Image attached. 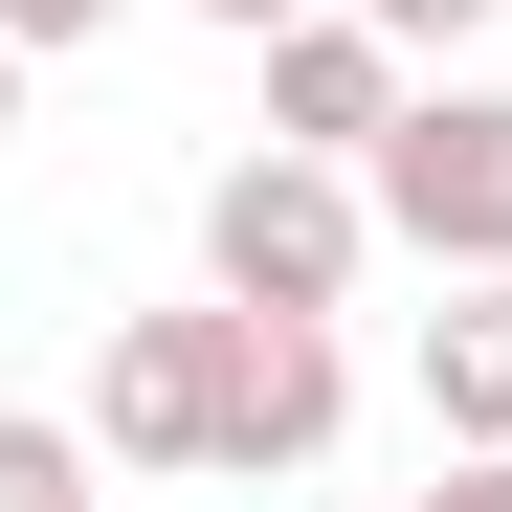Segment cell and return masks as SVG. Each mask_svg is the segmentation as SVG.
<instances>
[{
    "mask_svg": "<svg viewBox=\"0 0 512 512\" xmlns=\"http://www.w3.org/2000/svg\"><path fill=\"white\" fill-rule=\"evenodd\" d=\"M357 201L423 268H512V90H401L379 156H357Z\"/></svg>",
    "mask_w": 512,
    "mask_h": 512,
    "instance_id": "7a4b0ae2",
    "label": "cell"
},
{
    "mask_svg": "<svg viewBox=\"0 0 512 512\" xmlns=\"http://www.w3.org/2000/svg\"><path fill=\"white\" fill-rule=\"evenodd\" d=\"M423 423H446V446H512V268H446V312H423Z\"/></svg>",
    "mask_w": 512,
    "mask_h": 512,
    "instance_id": "8992f818",
    "label": "cell"
},
{
    "mask_svg": "<svg viewBox=\"0 0 512 512\" xmlns=\"http://www.w3.org/2000/svg\"><path fill=\"white\" fill-rule=\"evenodd\" d=\"M0 512H90V423H45V401H0Z\"/></svg>",
    "mask_w": 512,
    "mask_h": 512,
    "instance_id": "52a82bcc",
    "label": "cell"
},
{
    "mask_svg": "<svg viewBox=\"0 0 512 512\" xmlns=\"http://www.w3.org/2000/svg\"><path fill=\"white\" fill-rule=\"evenodd\" d=\"M0 134H23V45H0Z\"/></svg>",
    "mask_w": 512,
    "mask_h": 512,
    "instance_id": "7c38bea8",
    "label": "cell"
},
{
    "mask_svg": "<svg viewBox=\"0 0 512 512\" xmlns=\"http://www.w3.org/2000/svg\"><path fill=\"white\" fill-rule=\"evenodd\" d=\"M201 23H223V45H268V23H312V0H201Z\"/></svg>",
    "mask_w": 512,
    "mask_h": 512,
    "instance_id": "8fae6325",
    "label": "cell"
},
{
    "mask_svg": "<svg viewBox=\"0 0 512 512\" xmlns=\"http://www.w3.org/2000/svg\"><path fill=\"white\" fill-rule=\"evenodd\" d=\"M379 268V201H357V156H223V179H201V290L223 312H334V290H357Z\"/></svg>",
    "mask_w": 512,
    "mask_h": 512,
    "instance_id": "6da1fadb",
    "label": "cell"
},
{
    "mask_svg": "<svg viewBox=\"0 0 512 512\" xmlns=\"http://www.w3.org/2000/svg\"><path fill=\"white\" fill-rule=\"evenodd\" d=\"M379 112H401V45L357 23V0L268 23V134H290V156H379Z\"/></svg>",
    "mask_w": 512,
    "mask_h": 512,
    "instance_id": "5b68a950",
    "label": "cell"
},
{
    "mask_svg": "<svg viewBox=\"0 0 512 512\" xmlns=\"http://www.w3.org/2000/svg\"><path fill=\"white\" fill-rule=\"evenodd\" d=\"M112 23V0H0V45H90Z\"/></svg>",
    "mask_w": 512,
    "mask_h": 512,
    "instance_id": "30bf717a",
    "label": "cell"
},
{
    "mask_svg": "<svg viewBox=\"0 0 512 512\" xmlns=\"http://www.w3.org/2000/svg\"><path fill=\"white\" fill-rule=\"evenodd\" d=\"M379 45H468V23H512V0H357Z\"/></svg>",
    "mask_w": 512,
    "mask_h": 512,
    "instance_id": "ba28073f",
    "label": "cell"
},
{
    "mask_svg": "<svg viewBox=\"0 0 512 512\" xmlns=\"http://www.w3.org/2000/svg\"><path fill=\"white\" fill-rule=\"evenodd\" d=\"M334 423H357V357H334V312H223V490L334 468Z\"/></svg>",
    "mask_w": 512,
    "mask_h": 512,
    "instance_id": "3957f363",
    "label": "cell"
},
{
    "mask_svg": "<svg viewBox=\"0 0 512 512\" xmlns=\"http://www.w3.org/2000/svg\"><path fill=\"white\" fill-rule=\"evenodd\" d=\"M423 512H512V446H446V490H423Z\"/></svg>",
    "mask_w": 512,
    "mask_h": 512,
    "instance_id": "9c48e42d",
    "label": "cell"
},
{
    "mask_svg": "<svg viewBox=\"0 0 512 512\" xmlns=\"http://www.w3.org/2000/svg\"><path fill=\"white\" fill-rule=\"evenodd\" d=\"M90 446H112V468H223V290H201V312H112Z\"/></svg>",
    "mask_w": 512,
    "mask_h": 512,
    "instance_id": "277c9868",
    "label": "cell"
}]
</instances>
